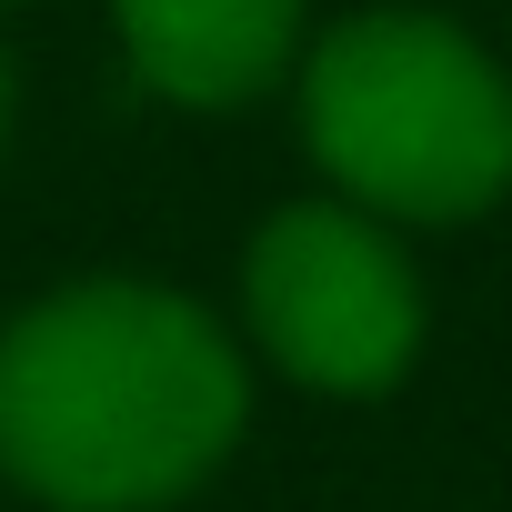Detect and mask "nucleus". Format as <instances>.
<instances>
[{
    "label": "nucleus",
    "instance_id": "nucleus-5",
    "mask_svg": "<svg viewBox=\"0 0 512 512\" xmlns=\"http://www.w3.org/2000/svg\"><path fill=\"white\" fill-rule=\"evenodd\" d=\"M0 151H11V61H0Z\"/></svg>",
    "mask_w": 512,
    "mask_h": 512
},
{
    "label": "nucleus",
    "instance_id": "nucleus-2",
    "mask_svg": "<svg viewBox=\"0 0 512 512\" xmlns=\"http://www.w3.org/2000/svg\"><path fill=\"white\" fill-rule=\"evenodd\" d=\"M292 121L332 201L392 231H462L512 201V61L452 11H352L302 41Z\"/></svg>",
    "mask_w": 512,
    "mask_h": 512
},
{
    "label": "nucleus",
    "instance_id": "nucleus-3",
    "mask_svg": "<svg viewBox=\"0 0 512 512\" xmlns=\"http://www.w3.org/2000/svg\"><path fill=\"white\" fill-rule=\"evenodd\" d=\"M241 332L282 382L322 402H382L412 382L432 302L392 221L312 191L282 201L241 251Z\"/></svg>",
    "mask_w": 512,
    "mask_h": 512
},
{
    "label": "nucleus",
    "instance_id": "nucleus-7",
    "mask_svg": "<svg viewBox=\"0 0 512 512\" xmlns=\"http://www.w3.org/2000/svg\"><path fill=\"white\" fill-rule=\"evenodd\" d=\"M502 61H512V51H502Z\"/></svg>",
    "mask_w": 512,
    "mask_h": 512
},
{
    "label": "nucleus",
    "instance_id": "nucleus-4",
    "mask_svg": "<svg viewBox=\"0 0 512 512\" xmlns=\"http://www.w3.org/2000/svg\"><path fill=\"white\" fill-rule=\"evenodd\" d=\"M111 41L151 101L241 111L292 81L312 41V0H111Z\"/></svg>",
    "mask_w": 512,
    "mask_h": 512
},
{
    "label": "nucleus",
    "instance_id": "nucleus-6",
    "mask_svg": "<svg viewBox=\"0 0 512 512\" xmlns=\"http://www.w3.org/2000/svg\"><path fill=\"white\" fill-rule=\"evenodd\" d=\"M0 11H21V0H0Z\"/></svg>",
    "mask_w": 512,
    "mask_h": 512
},
{
    "label": "nucleus",
    "instance_id": "nucleus-1",
    "mask_svg": "<svg viewBox=\"0 0 512 512\" xmlns=\"http://www.w3.org/2000/svg\"><path fill=\"white\" fill-rule=\"evenodd\" d=\"M251 422V362L211 302L81 272L0 322V482L41 512H161Z\"/></svg>",
    "mask_w": 512,
    "mask_h": 512
}]
</instances>
